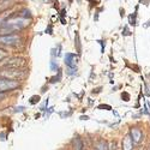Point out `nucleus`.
<instances>
[{
    "label": "nucleus",
    "instance_id": "obj_1",
    "mask_svg": "<svg viewBox=\"0 0 150 150\" xmlns=\"http://www.w3.org/2000/svg\"><path fill=\"white\" fill-rule=\"evenodd\" d=\"M29 24V22L24 18H16V19H11L8 22H6L5 24H3V27L0 28L4 31H8V33H12V31H17V30H21L23 28H25Z\"/></svg>",
    "mask_w": 150,
    "mask_h": 150
},
{
    "label": "nucleus",
    "instance_id": "obj_2",
    "mask_svg": "<svg viewBox=\"0 0 150 150\" xmlns=\"http://www.w3.org/2000/svg\"><path fill=\"white\" fill-rule=\"evenodd\" d=\"M17 88H19L18 79H10V78L0 77V93L5 94L7 91L16 90Z\"/></svg>",
    "mask_w": 150,
    "mask_h": 150
},
{
    "label": "nucleus",
    "instance_id": "obj_3",
    "mask_svg": "<svg viewBox=\"0 0 150 150\" xmlns=\"http://www.w3.org/2000/svg\"><path fill=\"white\" fill-rule=\"evenodd\" d=\"M27 65L25 59L23 58H10L8 60H6L5 62H3V67L4 69H16V70H21Z\"/></svg>",
    "mask_w": 150,
    "mask_h": 150
},
{
    "label": "nucleus",
    "instance_id": "obj_4",
    "mask_svg": "<svg viewBox=\"0 0 150 150\" xmlns=\"http://www.w3.org/2000/svg\"><path fill=\"white\" fill-rule=\"evenodd\" d=\"M21 43V37L18 35H12V34H6L0 36V45L5 46H17Z\"/></svg>",
    "mask_w": 150,
    "mask_h": 150
},
{
    "label": "nucleus",
    "instance_id": "obj_5",
    "mask_svg": "<svg viewBox=\"0 0 150 150\" xmlns=\"http://www.w3.org/2000/svg\"><path fill=\"white\" fill-rule=\"evenodd\" d=\"M24 73L21 70L16 69H5L3 71H0V77L4 78H10V79H18L19 77H23Z\"/></svg>",
    "mask_w": 150,
    "mask_h": 150
},
{
    "label": "nucleus",
    "instance_id": "obj_6",
    "mask_svg": "<svg viewBox=\"0 0 150 150\" xmlns=\"http://www.w3.org/2000/svg\"><path fill=\"white\" fill-rule=\"evenodd\" d=\"M77 62H78V55L72 54V53H67V54L65 55V64H66L70 69L76 67Z\"/></svg>",
    "mask_w": 150,
    "mask_h": 150
},
{
    "label": "nucleus",
    "instance_id": "obj_7",
    "mask_svg": "<svg viewBox=\"0 0 150 150\" xmlns=\"http://www.w3.org/2000/svg\"><path fill=\"white\" fill-rule=\"evenodd\" d=\"M130 134H131V137H132V139H133V142H134V143L138 144V143H141V142H142L143 133H142V131H141L139 129H137V127L131 129Z\"/></svg>",
    "mask_w": 150,
    "mask_h": 150
},
{
    "label": "nucleus",
    "instance_id": "obj_8",
    "mask_svg": "<svg viewBox=\"0 0 150 150\" xmlns=\"http://www.w3.org/2000/svg\"><path fill=\"white\" fill-rule=\"evenodd\" d=\"M133 139L131 134H126L122 139V150H132L133 149Z\"/></svg>",
    "mask_w": 150,
    "mask_h": 150
},
{
    "label": "nucleus",
    "instance_id": "obj_9",
    "mask_svg": "<svg viewBox=\"0 0 150 150\" xmlns=\"http://www.w3.org/2000/svg\"><path fill=\"white\" fill-rule=\"evenodd\" d=\"M95 150H108V146H107V143L105 141H101L98 142V144L96 145Z\"/></svg>",
    "mask_w": 150,
    "mask_h": 150
},
{
    "label": "nucleus",
    "instance_id": "obj_10",
    "mask_svg": "<svg viewBox=\"0 0 150 150\" xmlns=\"http://www.w3.org/2000/svg\"><path fill=\"white\" fill-rule=\"evenodd\" d=\"M74 143H76V148H74V149H76V150H83V144H82L79 138H76Z\"/></svg>",
    "mask_w": 150,
    "mask_h": 150
},
{
    "label": "nucleus",
    "instance_id": "obj_11",
    "mask_svg": "<svg viewBox=\"0 0 150 150\" xmlns=\"http://www.w3.org/2000/svg\"><path fill=\"white\" fill-rule=\"evenodd\" d=\"M136 16H137L136 12H134L133 15L130 16V24H131V25H136Z\"/></svg>",
    "mask_w": 150,
    "mask_h": 150
},
{
    "label": "nucleus",
    "instance_id": "obj_12",
    "mask_svg": "<svg viewBox=\"0 0 150 150\" xmlns=\"http://www.w3.org/2000/svg\"><path fill=\"white\" fill-rule=\"evenodd\" d=\"M76 43H77V51H78V53H81V45H79V36H78V34H77V31H76Z\"/></svg>",
    "mask_w": 150,
    "mask_h": 150
},
{
    "label": "nucleus",
    "instance_id": "obj_13",
    "mask_svg": "<svg viewBox=\"0 0 150 150\" xmlns=\"http://www.w3.org/2000/svg\"><path fill=\"white\" fill-rule=\"evenodd\" d=\"M7 57V52H5L4 49H0V60H3Z\"/></svg>",
    "mask_w": 150,
    "mask_h": 150
},
{
    "label": "nucleus",
    "instance_id": "obj_14",
    "mask_svg": "<svg viewBox=\"0 0 150 150\" xmlns=\"http://www.w3.org/2000/svg\"><path fill=\"white\" fill-rule=\"evenodd\" d=\"M39 100H40V97H39V96H33V97H31V101H30V102H31V103H35L36 101L39 102Z\"/></svg>",
    "mask_w": 150,
    "mask_h": 150
},
{
    "label": "nucleus",
    "instance_id": "obj_15",
    "mask_svg": "<svg viewBox=\"0 0 150 150\" xmlns=\"http://www.w3.org/2000/svg\"><path fill=\"white\" fill-rule=\"evenodd\" d=\"M121 96H122V98L125 97V101H129V100H130V95H129L127 93H122Z\"/></svg>",
    "mask_w": 150,
    "mask_h": 150
},
{
    "label": "nucleus",
    "instance_id": "obj_16",
    "mask_svg": "<svg viewBox=\"0 0 150 150\" xmlns=\"http://www.w3.org/2000/svg\"><path fill=\"white\" fill-rule=\"evenodd\" d=\"M100 109H102V108H107V109H112L110 106H107V105H101V106H98Z\"/></svg>",
    "mask_w": 150,
    "mask_h": 150
},
{
    "label": "nucleus",
    "instance_id": "obj_17",
    "mask_svg": "<svg viewBox=\"0 0 150 150\" xmlns=\"http://www.w3.org/2000/svg\"><path fill=\"white\" fill-rule=\"evenodd\" d=\"M4 98H5V94L0 93V101H1V100H4Z\"/></svg>",
    "mask_w": 150,
    "mask_h": 150
},
{
    "label": "nucleus",
    "instance_id": "obj_18",
    "mask_svg": "<svg viewBox=\"0 0 150 150\" xmlns=\"http://www.w3.org/2000/svg\"><path fill=\"white\" fill-rule=\"evenodd\" d=\"M141 150H145V149H141Z\"/></svg>",
    "mask_w": 150,
    "mask_h": 150
}]
</instances>
